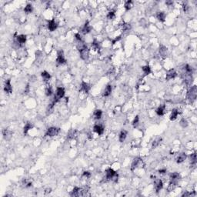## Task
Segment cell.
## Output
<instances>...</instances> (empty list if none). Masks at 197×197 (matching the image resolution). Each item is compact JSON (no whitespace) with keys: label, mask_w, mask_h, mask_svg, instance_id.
<instances>
[{"label":"cell","mask_w":197,"mask_h":197,"mask_svg":"<svg viewBox=\"0 0 197 197\" xmlns=\"http://www.w3.org/2000/svg\"><path fill=\"white\" fill-rule=\"evenodd\" d=\"M81 90L88 93L90 90V86L86 82H82V83H81Z\"/></svg>","instance_id":"obj_19"},{"label":"cell","mask_w":197,"mask_h":197,"mask_svg":"<svg viewBox=\"0 0 197 197\" xmlns=\"http://www.w3.org/2000/svg\"><path fill=\"white\" fill-rule=\"evenodd\" d=\"M186 159V155L185 153H180L177 156V158H176V162H177V163H181V162H182Z\"/></svg>","instance_id":"obj_25"},{"label":"cell","mask_w":197,"mask_h":197,"mask_svg":"<svg viewBox=\"0 0 197 197\" xmlns=\"http://www.w3.org/2000/svg\"><path fill=\"white\" fill-rule=\"evenodd\" d=\"M83 176H86V178H89L90 176H91V173L89 172H88V171H85L83 174Z\"/></svg>","instance_id":"obj_43"},{"label":"cell","mask_w":197,"mask_h":197,"mask_svg":"<svg viewBox=\"0 0 197 197\" xmlns=\"http://www.w3.org/2000/svg\"><path fill=\"white\" fill-rule=\"evenodd\" d=\"M192 196V193H191L186 192L185 193H183V194H182V197H184V196H185V197H186V196Z\"/></svg>","instance_id":"obj_46"},{"label":"cell","mask_w":197,"mask_h":197,"mask_svg":"<svg viewBox=\"0 0 197 197\" xmlns=\"http://www.w3.org/2000/svg\"><path fill=\"white\" fill-rule=\"evenodd\" d=\"M166 4L167 5H169V6H170V5H172L173 4V1H166Z\"/></svg>","instance_id":"obj_48"},{"label":"cell","mask_w":197,"mask_h":197,"mask_svg":"<svg viewBox=\"0 0 197 197\" xmlns=\"http://www.w3.org/2000/svg\"><path fill=\"white\" fill-rule=\"evenodd\" d=\"M92 29V26L89 25V22L87 21V22L85 23V25H84V26H83V29H82V32L86 35V34L89 33V32H91Z\"/></svg>","instance_id":"obj_15"},{"label":"cell","mask_w":197,"mask_h":197,"mask_svg":"<svg viewBox=\"0 0 197 197\" xmlns=\"http://www.w3.org/2000/svg\"><path fill=\"white\" fill-rule=\"evenodd\" d=\"M93 131L96 132L99 135H101L104 132V127L102 125H95L93 127Z\"/></svg>","instance_id":"obj_14"},{"label":"cell","mask_w":197,"mask_h":197,"mask_svg":"<svg viewBox=\"0 0 197 197\" xmlns=\"http://www.w3.org/2000/svg\"><path fill=\"white\" fill-rule=\"evenodd\" d=\"M78 49L80 54L81 59L85 61L88 60L89 56V49H88L87 45L83 42L78 43Z\"/></svg>","instance_id":"obj_1"},{"label":"cell","mask_w":197,"mask_h":197,"mask_svg":"<svg viewBox=\"0 0 197 197\" xmlns=\"http://www.w3.org/2000/svg\"><path fill=\"white\" fill-rule=\"evenodd\" d=\"M139 115H136V116L135 117V119H133L132 121V126L134 128L136 127L138 125H139Z\"/></svg>","instance_id":"obj_39"},{"label":"cell","mask_w":197,"mask_h":197,"mask_svg":"<svg viewBox=\"0 0 197 197\" xmlns=\"http://www.w3.org/2000/svg\"><path fill=\"white\" fill-rule=\"evenodd\" d=\"M118 174L112 169L109 168L106 171V178L107 180H113L116 182L118 180Z\"/></svg>","instance_id":"obj_2"},{"label":"cell","mask_w":197,"mask_h":197,"mask_svg":"<svg viewBox=\"0 0 197 197\" xmlns=\"http://www.w3.org/2000/svg\"><path fill=\"white\" fill-rule=\"evenodd\" d=\"M33 11V7L31 4H27L26 6L24 8V12L26 13V14H29V13L32 12Z\"/></svg>","instance_id":"obj_32"},{"label":"cell","mask_w":197,"mask_h":197,"mask_svg":"<svg viewBox=\"0 0 197 197\" xmlns=\"http://www.w3.org/2000/svg\"><path fill=\"white\" fill-rule=\"evenodd\" d=\"M56 63L59 65H63L66 63V60L65 59L64 56V52L63 50H60L58 52V55H57V59H56Z\"/></svg>","instance_id":"obj_7"},{"label":"cell","mask_w":197,"mask_h":197,"mask_svg":"<svg viewBox=\"0 0 197 197\" xmlns=\"http://www.w3.org/2000/svg\"><path fill=\"white\" fill-rule=\"evenodd\" d=\"M162 141V139L158 137V138H156L155 139H154V141L153 142V144H152V148L153 149H155L156 147H157L159 143H160V142Z\"/></svg>","instance_id":"obj_33"},{"label":"cell","mask_w":197,"mask_h":197,"mask_svg":"<svg viewBox=\"0 0 197 197\" xmlns=\"http://www.w3.org/2000/svg\"><path fill=\"white\" fill-rule=\"evenodd\" d=\"M176 76H177V72H175V69H172L170 70H169L166 73V80H170V79H173L174 78L176 77Z\"/></svg>","instance_id":"obj_11"},{"label":"cell","mask_w":197,"mask_h":197,"mask_svg":"<svg viewBox=\"0 0 197 197\" xmlns=\"http://www.w3.org/2000/svg\"><path fill=\"white\" fill-rule=\"evenodd\" d=\"M65 96V89L63 87H58L56 89V96H55V99H54V103H57V102L61 99L62 98H63Z\"/></svg>","instance_id":"obj_5"},{"label":"cell","mask_w":197,"mask_h":197,"mask_svg":"<svg viewBox=\"0 0 197 197\" xmlns=\"http://www.w3.org/2000/svg\"><path fill=\"white\" fill-rule=\"evenodd\" d=\"M159 54L160 56H162V57H166L168 54V49L165 45H160L159 47Z\"/></svg>","instance_id":"obj_18"},{"label":"cell","mask_w":197,"mask_h":197,"mask_svg":"<svg viewBox=\"0 0 197 197\" xmlns=\"http://www.w3.org/2000/svg\"><path fill=\"white\" fill-rule=\"evenodd\" d=\"M32 128H33V124L32 123H27L25 125L24 128H23V132H24V134H27V133H28V132L31 130V129H32Z\"/></svg>","instance_id":"obj_24"},{"label":"cell","mask_w":197,"mask_h":197,"mask_svg":"<svg viewBox=\"0 0 197 197\" xmlns=\"http://www.w3.org/2000/svg\"><path fill=\"white\" fill-rule=\"evenodd\" d=\"M112 86L111 85H107L106 87V89H104L103 91V96H105V97H107L109 96V95L111 94L112 92Z\"/></svg>","instance_id":"obj_16"},{"label":"cell","mask_w":197,"mask_h":197,"mask_svg":"<svg viewBox=\"0 0 197 197\" xmlns=\"http://www.w3.org/2000/svg\"><path fill=\"white\" fill-rule=\"evenodd\" d=\"M58 27V23L55 21L54 19L50 20L48 22V29L50 32H53L55 31Z\"/></svg>","instance_id":"obj_12"},{"label":"cell","mask_w":197,"mask_h":197,"mask_svg":"<svg viewBox=\"0 0 197 197\" xmlns=\"http://www.w3.org/2000/svg\"><path fill=\"white\" fill-rule=\"evenodd\" d=\"M92 48H93L95 50H98V49H99V48H100L99 43L97 41L96 39H95L94 41L92 42Z\"/></svg>","instance_id":"obj_36"},{"label":"cell","mask_w":197,"mask_h":197,"mask_svg":"<svg viewBox=\"0 0 197 197\" xmlns=\"http://www.w3.org/2000/svg\"><path fill=\"white\" fill-rule=\"evenodd\" d=\"M180 179V175L178 173H173L170 175V184L176 186Z\"/></svg>","instance_id":"obj_8"},{"label":"cell","mask_w":197,"mask_h":197,"mask_svg":"<svg viewBox=\"0 0 197 197\" xmlns=\"http://www.w3.org/2000/svg\"><path fill=\"white\" fill-rule=\"evenodd\" d=\"M143 166V161L142 159L139 157H136L135 158L132 162V165H131V170H134V169H137V168H140V167H142Z\"/></svg>","instance_id":"obj_4"},{"label":"cell","mask_w":197,"mask_h":197,"mask_svg":"<svg viewBox=\"0 0 197 197\" xmlns=\"http://www.w3.org/2000/svg\"><path fill=\"white\" fill-rule=\"evenodd\" d=\"M133 6V2L131 0H128L125 2V5H124V8L126 9V11H129L132 9V7Z\"/></svg>","instance_id":"obj_28"},{"label":"cell","mask_w":197,"mask_h":197,"mask_svg":"<svg viewBox=\"0 0 197 197\" xmlns=\"http://www.w3.org/2000/svg\"><path fill=\"white\" fill-rule=\"evenodd\" d=\"M4 91L6 93H9V94H10V93L12 92V86L11 85V79H8L5 82V84H4Z\"/></svg>","instance_id":"obj_9"},{"label":"cell","mask_w":197,"mask_h":197,"mask_svg":"<svg viewBox=\"0 0 197 197\" xmlns=\"http://www.w3.org/2000/svg\"><path fill=\"white\" fill-rule=\"evenodd\" d=\"M127 133H128L127 131L125 130H123L120 132L119 135V142H124V140L126 139V138L127 136Z\"/></svg>","instance_id":"obj_21"},{"label":"cell","mask_w":197,"mask_h":197,"mask_svg":"<svg viewBox=\"0 0 197 197\" xmlns=\"http://www.w3.org/2000/svg\"><path fill=\"white\" fill-rule=\"evenodd\" d=\"M102 115H103V112L100 109H96L95 110L94 113H93V116L95 119H100Z\"/></svg>","instance_id":"obj_26"},{"label":"cell","mask_w":197,"mask_h":197,"mask_svg":"<svg viewBox=\"0 0 197 197\" xmlns=\"http://www.w3.org/2000/svg\"><path fill=\"white\" fill-rule=\"evenodd\" d=\"M196 96H197V87L196 86H193V87L190 88V89L188 91L187 99L191 102H193L196 100Z\"/></svg>","instance_id":"obj_3"},{"label":"cell","mask_w":197,"mask_h":197,"mask_svg":"<svg viewBox=\"0 0 197 197\" xmlns=\"http://www.w3.org/2000/svg\"><path fill=\"white\" fill-rule=\"evenodd\" d=\"M115 17V11H110V12H109V13L107 14V19H113Z\"/></svg>","instance_id":"obj_40"},{"label":"cell","mask_w":197,"mask_h":197,"mask_svg":"<svg viewBox=\"0 0 197 197\" xmlns=\"http://www.w3.org/2000/svg\"><path fill=\"white\" fill-rule=\"evenodd\" d=\"M178 115H179V111L176 109H174L172 110V112H171V115H170V120L171 121H173L175 120L176 118H177L178 116Z\"/></svg>","instance_id":"obj_27"},{"label":"cell","mask_w":197,"mask_h":197,"mask_svg":"<svg viewBox=\"0 0 197 197\" xmlns=\"http://www.w3.org/2000/svg\"><path fill=\"white\" fill-rule=\"evenodd\" d=\"M75 37H76V39L77 40V42H78V43L83 42V38H82V36H81L79 33H76V35H75Z\"/></svg>","instance_id":"obj_42"},{"label":"cell","mask_w":197,"mask_h":197,"mask_svg":"<svg viewBox=\"0 0 197 197\" xmlns=\"http://www.w3.org/2000/svg\"><path fill=\"white\" fill-rule=\"evenodd\" d=\"M184 71H185V74H193V70H192V67L189 66V65H186L184 66Z\"/></svg>","instance_id":"obj_35"},{"label":"cell","mask_w":197,"mask_h":197,"mask_svg":"<svg viewBox=\"0 0 197 197\" xmlns=\"http://www.w3.org/2000/svg\"><path fill=\"white\" fill-rule=\"evenodd\" d=\"M166 13L164 12H157V14H156V18L158 19L159 21L162 22H164L165 20H166Z\"/></svg>","instance_id":"obj_17"},{"label":"cell","mask_w":197,"mask_h":197,"mask_svg":"<svg viewBox=\"0 0 197 197\" xmlns=\"http://www.w3.org/2000/svg\"><path fill=\"white\" fill-rule=\"evenodd\" d=\"M197 162V156H196V153H193L191 155H190V162H191L192 166H195Z\"/></svg>","instance_id":"obj_31"},{"label":"cell","mask_w":197,"mask_h":197,"mask_svg":"<svg viewBox=\"0 0 197 197\" xmlns=\"http://www.w3.org/2000/svg\"><path fill=\"white\" fill-rule=\"evenodd\" d=\"M167 170H166V169H161L159 170V174H165L166 173Z\"/></svg>","instance_id":"obj_45"},{"label":"cell","mask_w":197,"mask_h":197,"mask_svg":"<svg viewBox=\"0 0 197 197\" xmlns=\"http://www.w3.org/2000/svg\"><path fill=\"white\" fill-rule=\"evenodd\" d=\"M142 70L143 71L144 76H148L151 73V68L149 66H145L142 67Z\"/></svg>","instance_id":"obj_29"},{"label":"cell","mask_w":197,"mask_h":197,"mask_svg":"<svg viewBox=\"0 0 197 197\" xmlns=\"http://www.w3.org/2000/svg\"><path fill=\"white\" fill-rule=\"evenodd\" d=\"M131 29V25L129 24V23H124L123 24V30L124 32H126V31H129Z\"/></svg>","instance_id":"obj_41"},{"label":"cell","mask_w":197,"mask_h":197,"mask_svg":"<svg viewBox=\"0 0 197 197\" xmlns=\"http://www.w3.org/2000/svg\"><path fill=\"white\" fill-rule=\"evenodd\" d=\"M179 125L182 127V128H186V127H187L188 126V122H187V120L186 119H182L181 120H180V122H179Z\"/></svg>","instance_id":"obj_38"},{"label":"cell","mask_w":197,"mask_h":197,"mask_svg":"<svg viewBox=\"0 0 197 197\" xmlns=\"http://www.w3.org/2000/svg\"><path fill=\"white\" fill-rule=\"evenodd\" d=\"M183 11L187 12L189 11V5L187 4H183Z\"/></svg>","instance_id":"obj_44"},{"label":"cell","mask_w":197,"mask_h":197,"mask_svg":"<svg viewBox=\"0 0 197 197\" xmlns=\"http://www.w3.org/2000/svg\"><path fill=\"white\" fill-rule=\"evenodd\" d=\"M154 186H155V189L156 192H159L160 190L162 189V186H163V183H162V181L161 179H155L154 182Z\"/></svg>","instance_id":"obj_13"},{"label":"cell","mask_w":197,"mask_h":197,"mask_svg":"<svg viewBox=\"0 0 197 197\" xmlns=\"http://www.w3.org/2000/svg\"><path fill=\"white\" fill-rule=\"evenodd\" d=\"M120 39H121V36H118V38H115V39L113 40V41H112V44H115L116 42H118Z\"/></svg>","instance_id":"obj_47"},{"label":"cell","mask_w":197,"mask_h":197,"mask_svg":"<svg viewBox=\"0 0 197 197\" xmlns=\"http://www.w3.org/2000/svg\"><path fill=\"white\" fill-rule=\"evenodd\" d=\"M83 192L84 191L82 189H80L79 187H74L70 195L72 196H83Z\"/></svg>","instance_id":"obj_10"},{"label":"cell","mask_w":197,"mask_h":197,"mask_svg":"<svg viewBox=\"0 0 197 197\" xmlns=\"http://www.w3.org/2000/svg\"><path fill=\"white\" fill-rule=\"evenodd\" d=\"M16 39H17L18 43H19L20 45L25 44L26 42V36L25 35H19L16 37Z\"/></svg>","instance_id":"obj_23"},{"label":"cell","mask_w":197,"mask_h":197,"mask_svg":"<svg viewBox=\"0 0 197 197\" xmlns=\"http://www.w3.org/2000/svg\"><path fill=\"white\" fill-rule=\"evenodd\" d=\"M52 94V87L50 86H47L45 88V95H46L47 96H50Z\"/></svg>","instance_id":"obj_37"},{"label":"cell","mask_w":197,"mask_h":197,"mask_svg":"<svg viewBox=\"0 0 197 197\" xmlns=\"http://www.w3.org/2000/svg\"><path fill=\"white\" fill-rule=\"evenodd\" d=\"M76 130H70L69 132V133H68V135H67V139H74L75 135H76Z\"/></svg>","instance_id":"obj_34"},{"label":"cell","mask_w":197,"mask_h":197,"mask_svg":"<svg viewBox=\"0 0 197 197\" xmlns=\"http://www.w3.org/2000/svg\"><path fill=\"white\" fill-rule=\"evenodd\" d=\"M12 132L9 131V130H6V129H5V130H2V135H3V137L5 139H9L12 136Z\"/></svg>","instance_id":"obj_22"},{"label":"cell","mask_w":197,"mask_h":197,"mask_svg":"<svg viewBox=\"0 0 197 197\" xmlns=\"http://www.w3.org/2000/svg\"><path fill=\"white\" fill-rule=\"evenodd\" d=\"M60 132V129L57 127H50L47 130V132L45 133L46 136H49V137H53L55 135H57Z\"/></svg>","instance_id":"obj_6"},{"label":"cell","mask_w":197,"mask_h":197,"mask_svg":"<svg viewBox=\"0 0 197 197\" xmlns=\"http://www.w3.org/2000/svg\"><path fill=\"white\" fill-rule=\"evenodd\" d=\"M165 109H166V106L162 105V106H160L159 107H158V109H156L155 112L158 115H159V116H162V115H163L164 113H165Z\"/></svg>","instance_id":"obj_20"},{"label":"cell","mask_w":197,"mask_h":197,"mask_svg":"<svg viewBox=\"0 0 197 197\" xmlns=\"http://www.w3.org/2000/svg\"><path fill=\"white\" fill-rule=\"evenodd\" d=\"M41 76L43 79L44 81H45V82H47V81H49L51 78V76H50V74L48 72H46V71H43L42 73H41Z\"/></svg>","instance_id":"obj_30"}]
</instances>
